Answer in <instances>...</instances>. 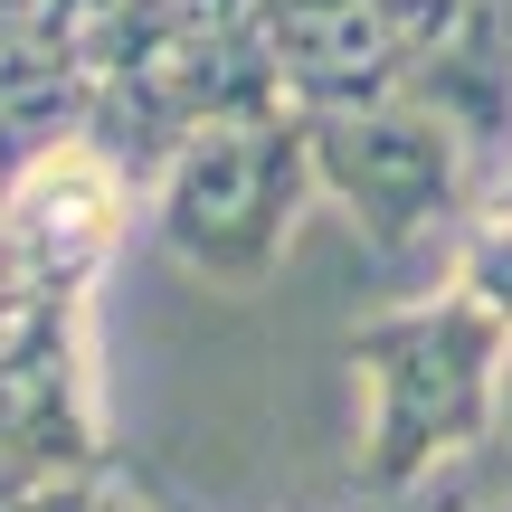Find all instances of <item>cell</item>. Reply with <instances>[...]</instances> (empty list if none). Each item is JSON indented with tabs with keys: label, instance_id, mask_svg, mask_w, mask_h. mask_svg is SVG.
Masks as SVG:
<instances>
[{
	"label": "cell",
	"instance_id": "cell-1",
	"mask_svg": "<svg viewBox=\"0 0 512 512\" xmlns=\"http://www.w3.org/2000/svg\"><path fill=\"white\" fill-rule=\"evenodd\" d=\"M512 332L456 285L437 304L380 313L351 332V370L370 380V484L408 494L437 456H465L494 427V370Z\"/></svg>",
	"mask_w": 512,
	"mask_h": 512
},
{
	"label": "cell",
	"instance_id": "cell-2",
	"mask_svg": "<svg viewBox=\"0 0 512 512\" xmlns=\"http://www.w3.org/2000/svg\"><path fill=\"white\" fill-rule=\"evenodd\" d=\"M304 181H313V152H304V114L294 105L247 114V124H209L162 171V238L200 275L256 285L275 266V247H285V228H294Z\"/></svg>",
	"mask_w": 512,
	"mask_h": 512
},
{
	"label": "cell",
	"instance_id": "cell-3",
	"mask_svg": "<svg viewBox=\"0 0 512 512\" xmlns=\"http://www.w3.org/2000/svg\"><path fill=\"white\" fill-rule=\"evenodd\" d=\"M313 181L351 209L380 247H408L427 219L456 209V124L427 105H370V114H304Z\"/></svg>",
	"mask_w": 512,
	"mask_h": 512
},
{
	"label": "cell",
	"instance_id": "cell-4",
	"mask_svg": "<svg viewBox=\"0 0 512 512\" xmlns=\"http://www.w3.org/2000/svg\"><path fill=\"white\" fill-rule=\"evenodd\" d=\"M124 171L67 133V143L29 152L0 190V285H38V294H76L86 304L95 266L124 238Z\"/></svg>",
	"mask_w": 512,
	"mask_h": 512
},
{
	"label": "cell",
	"instance_id": "cell-5",
	"mask_svg": "<svg viewBox=\"0 0 512 512\" xmlns=\"http://www.w3.org/2000/svg\"><path fill=\"white\" fill-rule=\"evenodd\" d=\"M456 294H465V304H484V313L512 332V219H484L475 238H465V256H456Z\"/></svg>",
	"mask_w": 512,
	"mask_h": 512
}]
</instances>
